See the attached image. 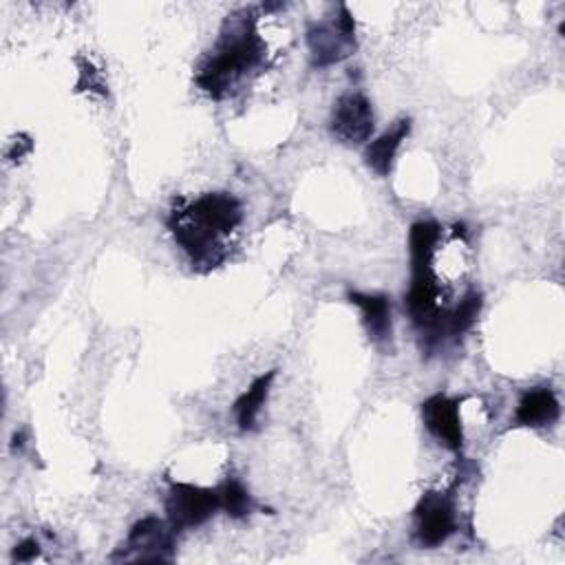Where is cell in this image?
Returning a JSON list of instances; mask_svg holds the SVG:
<instances>
[{
  "instance_id": "1",
  "label": "cell",
  "mask_w": 565,
  "mask_h": 565,
  "mask_svg": "<svg viewBox=\"0 0 565 565\" xmlns=\"http://www.w3.org/2000/svg\"><path fill=\"white\" fill-rule=\"evenodd\" d=\"M263 55L254 18L227 20L214 51L196 73V84L212 97H223L245 73L260 64Z\"/></svg>"
},
{
  "instance_id": "2",
  "label": "cell",
  "mask_w": 565,
  "mask_h": 565,
  "mask_svg": "<svg viewBox=\"0 0 565 565\" xmlns=\"http://www.w3.org/2000/svg\"><path fill=\"white\" fill-rule=\"evenodd\" d=\"M307 44L313 66H331L355 49V22L351 11L340 4L338 15L329 22H311L307 29Z\"/></svg>"
},
{
  "instance_id": "3",
  "label": "cell",
  "mask_w": 565,
  "mask_h": 565,
  "mask_svg": "<svg viewBox=\"0 0 565 565\" xmlns=\"http://www.w3.org/2000/svg\"><path fill=\"white\" fill-rule=\"evenodd\" d=\"M174 532L177 530L170 525V521H163L159 516H143L130 527L124 545L113 558L141 563L170 561L174 550Z\"/></svg>"
},
{
  "instance_id": "4",
  "label": "cell",
  "mask_w": 565,
  "mask_h": 565,
  "mask_svg": "<svg viewBox=\"0 0 565 565\" xmlns=\"http://www.w3.org/2000/svg\"><path fill=\"white\" fill-rule=\"evenodd\" d=\"M221 508L216 488L174 481L166 497V514L174 530H188L205 523Z\"/></svg>"
},
{
  "instance_id": "5",
  "label": "cell",
  "mask_w": 565,
  "mask_h": 565,
  "mask_svg": "<svg viewBox=\"0 0 565 565\" xmlns=\"http://www.w3.org/2000/svg\"><path fill=\"white\" fill-rule=\"evenodd\" d=\"M415 539L422 547H439L457 530L455 503L444 492H426L415 510Z\"/></svg>"
},
{
  "instance_id": "6",
  "label": "cell",
  "mask_w": 565,
  "mask_h": 565,
  "mask_svg": "<svg viewBox=\"0 0 565 565\" xmlns=\"http://www.w3.org/2000/svg\"><path fill=\"white\" fill-rule=\"evenodd\" d=\"M331 135L347 146L364 143L373 132V108L362 93H344L329 117Z\"/></svg>"
},
{
  "instance_id": "7",
  "label": "cell",
  "mask_w": 565,
  "mask_h": 565,
  "mask_svg": "<svg viewBox=\"0 0 565 565\" xmlns=\"http://www.w3.org/2000/svg\"><path fill=\"white\" fill-rule=\"evenodd\" d=\"M168 225L174 241L181 245V249L188 254L194 267L212 269L223 260V245L218 236L188 218L183 212H174Z\"/></svg>"
},
{
  "instance_id": "8",
  "label": "cell",
  "mask_w": 565,
  "mask_h": 565,
  "mask_svg": "<svg viewBox=\"0 0 565 565\" xmlns=\"http://www.w3.org/2000/svg\"><path fill=\"white\" fill-rule=\"evenodd\" d=\"M183 214L216 236L234 232L243 221V207L238 199L227 192H207L190 203Z\"/></svg>"
},
{
  "instance_id": "9",
  "label": "cell",
  "mask_w": 565,
  "mask_h": 565,
  "mask_svg": "<svg viewBox=\"0 0 565 565\" xmlns=\"http://www.w3.org/2000/svg\"><path fill=\"white\" fill-rule=\"evenodd\" d=\"M422 419L428 433L448 450L457 452L463 444V430H461V419H459V402L444 395L435 393L428 399L422 402Z\"/></svg>"
},
{
  "instance_id": "10",
  "label": "cell",
  "mask_w": 565,
  "mask_h": 565,
  "mask_svg": "<svg viewBox=\"0 0 565 565\" xmlns=\"http://www.w3.org/2000/svg\"><path fill=\"white\" fill-rule=\"evenodd\" d=\"M561 415L558 399L552 388L547 386H534L523 393V397L516 404L514 411V422L516 426H527V428H543L552 426Z\"/></svg>"
},
{
  "instance_id": "11",
  "label": "cell",
  "mask_w": 565,
  "mask_h": 565,
  "mask_svg": "<svg viewBox=\"0 0 565 565\" xmlns=\"http://www.w3.org/2000/svg\"><path fill=\"white\" fill-rule=\"evenodd\" d=\"M351 305H355L362 313L364 329L369 338L377 344L391 340V302L384 294H364V291H349Z\"/></svg>"
},
{
  "instance_id": "12",
  "label": "cell",
  "mask_w": 565,
  "mask_h": 565,
  "mask_svg": "<svg viewBox=\"0 0 565 565\" xmlns=\"http://www.w3.org/2000/svg\"><path fill=\"white\" fill-rule=\"evenodd\" d=\"M411 132V119H397L393 121L391 128H386L377 139H373L366 150H364V161L366 166L377 172V174H388L395 161V154L402 146V141L408 137Z\"/></svg>"
},
{
  "instance_id": "13",
  "label": "cell",
  "mask_w": 565,
  "mask_h": 565,
  "mask_svg": "<svg viewBox=\"0 0 565 565\" xmlns=\"http://www.w3.org/2000/svg\"><path fill=\"white\" fill-rule=\"evenodd\" d=\"M276 377V369L258 375L249 388L234 402V415H236V424L241 430H254L256 422H258V413L267 399L269 386Z\"/></svg>"
},
{
  "instance_id": "14",
  "label": "cell",
  "mask_w": 565,
  "mask_h": 565,
  "mask_svg": "<svg viewBox=\"0 0 565 565\" xmlns=\"http://www.w3.org/2000/svg\"><path fill=\"white\" fill-rule=\"evenodd\" d=\"M481 305H483L481 291L472 289V291L463 294L461 300L452 309H446V313H444V338L450 335V338L459 340L463 333H468L470 327L475 324L479 311H481Z\"/></svg>"
},
{
  "instance_id": "15",
  "label": "cell",
  "mask_w": 565,
  "mask_h": 565,
  "mask_svg": "<svg viewBox=\"0 0 565 565\" xmlns=\"http://www.w3.org/2000/svg\"><path fill=\"white\" fill-rule=\"evenodd\" d=\"M218 499H221V508L232 516V519H243L252 512L254 508V501L247 492V488L234 479V477H227L218 488Z\"/></svg>"
},
{
  "instance_id": "16",
  "label": "cell",
  "mask_w": 565,
  "mask_h": 565,
  "mask_svg": "<svg viewBox=\"0 0 565 565\" xmlns=\"http://www.w3.org/2000/svg\"><path fill=\"white\" fill-rule=\"evenodd\" d=\"M40 554V545L35 539H24L15 545L13 550V561H20V563H26V561H33L35 556Z\"/></svg>"
}]
</instances>
